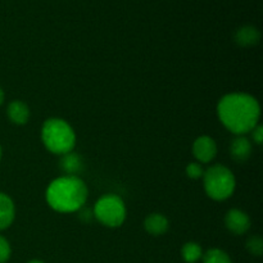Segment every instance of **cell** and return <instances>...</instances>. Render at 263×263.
Segmentation results:
<instances>
[{
  "instance_id": "cell-8",
  "label": "cell",
  "mask_w": 263,
  "mask_h": 263,
  "mask_svg": "<svg viewBox=\"0 0 263 263\" xmlns=\"http://www.w3.org/2000/svg\"><path fill=\"white\" fill-rule=\"evenodd\" d=\"M229 152L231 159H234L236 163H246L251 158L253 145L246 135H236L235 139L231 141Z\"/></svg>"
},
{
  "instance_id": "cell-13",
  "label": "cell",
  "mask_w": 263,
  "mask_h": 263,
  "mask_svg": "<svg viewBox=\"0 0 263 263\" xmlns=\"http://www.w3.org/2000/svg\"><path fill=\"white\" fill-rule=\"evenodd\" d=\"M234 39H235V43L239 46L249 48V46H254L259 43L261 32L254 26H243V27L236 30Z\"/></svg>"
},
{
  "instance_id": "cell-2",
  "label": "cell",
  "mask_w": 263,
  "mask_h": 263,
  "mask_svg": "<svg viewBox=\"0 0 263 263\" xmlns=\"http://www.w3.org/2000/svg\"><path fill=\"white\" fill-rule=\"evenodd\" d=\"M89 189L80 176H59L48 185L45 199L59 213L79 212L86 204Z\"/></svg>"
},
{
  "instance_id": "cell-19",
  "label": "cell",
  "mask_w": 263,
  "mask_h": 263,
  "mask_svg": "<svg viewBox=\"0 0 263 263\" xmlns=\"http://www.w3.org/2000/svg\"><path fill=\"white\" fill-rule=\"evenodd\" d=\"M252 134V139H253L254 143L257 144V145H261L262 141H263V127L261 125H257L256 127L253 128V130L251 131Z\"/></svg>"
},
{
  "instance_id": "cell-3",
  "label": "cell",
  "mask_w": 263,
  "mask_h": 263,
  "mask_svg": "<svg viewBox=\"0 0 263 263\" xmlns=\"http://www.w3.org/2000/svg\"><path fill=\"white\" fill-rule=\"evenodd\" d=\"M41 141L50 153L63 156L74 149L76 133L66 120L53 117L44 121L41 127Z\"/></svg>"
},
{
  "instance_id": "cell-20",
  "label": "cell",
  "mask_w": 263,
  "mask_h": 263,
  "mask_svg": "<svg viewBox=\"0 0 263 263\" xmlns=\"http://www.w3.org/2000/svg\"><path fill=\"white\" fill-rule=\"evenodd\" d=\"M79 215H80V218H81L84 222H91L92 220H95L92 210H87V208L85 207H82L81 210L79 211Z\"/></svg>"
},
{
  "instance_id": "cell-21",
  "label": "cell",
  "mask_w": 263,
  "mask_h": 263,
  "mask_svg": "<svg viewBox=\"0 0 263 263\" xmlns=\"http://www.w3.org/2000/svg\"><path fill=\"white\" fill-rule=\"evenodd\" d=\"M4 99H5V94L4 91H3L2 87H0V107H2V104L4 103Z\"/></svg>"
},
{
  "instance_id": "cell-14",
  "label": "cell",
  "mask_w": 263,
  "mask_h": 263,
  "mask_svg": "<svg viewBox=\"0 0 263 263\" xmlns=\"http://www.w3.org/2000/svg\"><path fill=\"white\" fill-rule=\"evenodd\" d=\"M181 257L186 263H197L202 259L203 249L195 241H187L181 248Z\"/></svg>"
},
{
  "instance_id": "cell-10",
  "label": "cell",
  "mask_w": 263,
  "mask_h": 263,
  "mask_svg": "<svg viewBox=\"0 0 263 263\" xmlns=\"http://www.w3.org/2000/svg\"><path fill=\"white\" fill-rule=\"evenodd\" d=\"M7 115L10 122L17 126H23L30 121L31 110L30 107L22 100H13L8 104Z\"/></svg>"
},
{
  "instance_id": "cell-18",
  "label": "cell",
  "mask_w": 263,
  "mask_h": 263,
  "mask_svg": "<svg viewBox=\"0 0 263 263\" xmlns=\"http://www.w3.org/2000/svg\"><path fill=\"white\" fill-rule=\"evenodd\" d=\"M12 256V247L7 238L0 235V263H7Z\"/></svg>"
},
{
  "instance_id": "cell-15",
  "label": "cell",
  "mask_w": 263,
  "mask_h": 263,
  "mask_svg": "<svg viewBox=\"0 0 263 263\" xmlns=\"http://www.w3.org/2000/svg\"><path fill=\"white\" fill-rule=\"evenodd\" d=\"M203 263H233L231 257L220 248L208 249L202 257Z\"/></svg>"
},
{
  "instance_id": "cell-23",
  "label": "cell",
  "mask_w": 263,
  "mask_h": 263,
  "mask_svg": "<svg viewBox=\"0 0 263 263\" xmlns=\"http://www.w3.org/2000/svg\"><path fill=\"white\" fill-rule=\"evenodd\" d=\"M2 154H3V152H2V146H0V159H2Z\"/></svg>"
},
{
  "instance_id": "cell-9",
  "label": "cell",
  "mask_w": 263,
  "mask_h": 263,
  "mask_svg": "<svg viewBox=\"0 0 263 263\" xmlns=\"http://www.w3.org/2000/svg\"><path fill=\"white\" fill-rule=\"evenodd\" d=\"M85 162L84 158L76 152H68V153L61 156L59 161V168L66 176H79L84 171Z\"/></svg>"
},
{
  "instance_id": "cell-12",
  "label": "cell",
  "mask_w": 263,
  "mask_h": 263,
  "mask_svg": "<svg viewBox=\"0 0 263 263\" xmlns=\"http://www.w3.org/2000/svg\"><path fill=\"white\" fill-rule=\"evenodd\" d=\"M15 218V205L12 198L5 193H0V231L5 230Z\"/></svg>"
},
{
  "instance_id": "cell-4",
  "label": "cell",
  "mask_w": 263,
  "mask_h": 263,
  "mask_svg": "<svg viewBox=\"0 0 263 263\" xmlns=\"http://www.w3.org/2000/svg\"><path fill=\"white\" fill-rule=\"evenodd\" d=\"M203 186L205 194L213 200H226L233 197L236 187V179L233 171L222 164H213L203 175Z\"/></svg>"
},
{
  "instance_id": "cell-22",
  "label": "cell",
  "mask_w": 263,
  "mask_h": 263,
  "mask_svg": "<svg viewBox=\"0 0 263 263\" xmlns=\"http://www.w3.org/2000/svg\"><path fill=\"white\" fill-rule=\"evenodd\" d=\"M27 263H45V262L41 261V259H31V261L27 262Z\"/></svg>"
},
{
  "instance_id": "cell-1",
  "label": "cell",
  "mask_w": 263,
  "mask_h": 263,
  "mask_svg": "<svg viewBox=\"0 0 263 263\" xmlns=\"http://www.w3.org/2000/svg\"><path fill=\"white\" fill-rule=\"evenodd\" d=\"M220 122L234 135H247L259 123L261 105L247 92H230L223 95L217 104Z\"/></svg>"
},
{
  "instance_id": "cell-17",
  "label": "cell",
  "mask_w": 263,
  "mask_h": 263,
  "mask_svg": "<svg viewBox=\"0 0 263 263\" xmlns=\"http://www.w3.org/2000/svg\"><path fill=\"white\" fill-rule=\"evenodd\" d=\"M205 170L203 168L202 163L199 162H190L186 166V176L192 180L202 179Z\"/></svg>"
},
{
  "instance_id": "cell-5",
  "label": "cell",
  "mask_w": 263,
  "mask_h": 263,
  "mask_svg": "<svg viewBox=\"0 0 263 263\" xmlns=\"http://www.w3.org/2000/svg\"><path fill=\"white\" fill-rule=\"evenodd\" d=\"M94 218L103 226L117 229L123 225L127 216V210L122 198L117 194H105L100 197L92 208Z\"/></svg>"
},
{
  "instance_id": "cell-7",
  "label": "cell",
  "mask_w": 263,
  "mask_h": 263,
  "mask_svg": "<svg viewBox=\"0 0 263 263\" xmlns=\"http://www.w3.org/2000/svg\"><path fill=\"white\" fill-rule=\"evenodd\" d=\"M251 217L244 211L233 208L225 215V226L234 235H244L251 229Z\"/></svg>"
},
{
  "instance_id": "cell-6",
  "label": "cell",
  "mask_w": 263,
  "mask_h": 263,
  "mask_svg": "<svg viewBox=\"0 0 263 263\" xmlns=\"http://www.w3.org/2000/svg\"><path fill=\"white\" fill-rule=\"evenodd\" d=\"M193 154L199 163H210L217 156V143L208 135L199 136L193 143Z\"/></svg>"
},
{
  "instance_id": "cell-16",
  "label": "cell",
  "mask_w": 263,
  "mask_h": 263,
  "mask_svg": "<svg viewBox=\"0 0 263 263\" xmlns=\"http://www.w3.org/2000/svg\"><path fill=\"white\" fill-rule=\"evenodd\" d=\"M246 248L252 256L261 257L263 253V240L261 236L258 235H252L251 238L247 240Z\"/></svg>"
},
{
  "instance_id": "cell-11",
  "label": "cell",
  "mask_w": 263,
  "mask_h": 263,
  "mask_svg": "<svg viewBox=\"0 0 263 263\" xmlns=\"http://www.w3.org/2000/svg\"><path fill=\"white\" fill-rule=\"evenodd\" d=\"M144 229L153 236L164 235L170 229V221L162 213H151L144 221Z\"/></svg>"
}]
</instances>
